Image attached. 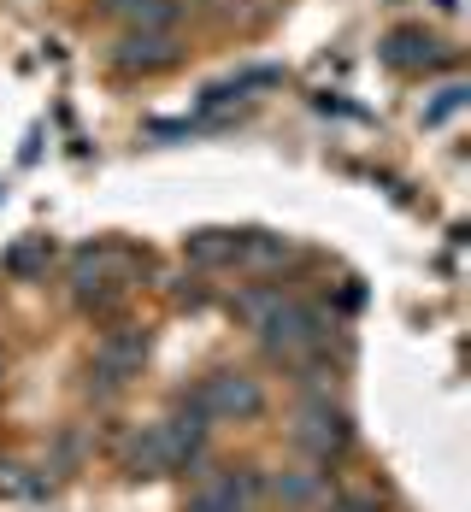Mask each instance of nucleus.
Instances as JSON below:
<instances>
[{
    "label": "nucleus",
    "mask_w": 471,
    "mask_h": 512,
    "mask_svg": "<svg viewBox=\"0 0 471 512\" xmlns=\"http://www.w3.org/2000/svg\"><path fill=\"white\" fill-rule=\"evenodd\" d=\"M260 336H265L271 354L295 359V354H307V348L324 342V318H318L313 307H301V301H277V307L260 318Z\"/></svg>",
    "instance_id": "f257e3e1"
},
{
    "label": "nucleus",
    "mask_w": 471,
    "mask_h": 512,
    "mask_svg": "<svg viewBox=\"0 0 471 512\" xmlns=\"http://www.w3.org/2000/svg\"><path fill=\"white\" fill-rule=\"evenodd\" d=\"M195 401H201L207 418H254V412L265 407L260 383H254V377H242V371H212L207 383L195 389Z\"/></svg>",
    "instance_id": "f03ea898"
},
{
    "label": "nucleus",
    "mask_w": 471,
    "mask_h": 512,
    "mask_svg": "<svg viewBox=\"0 0 471 512\" xmlns=\"http://www.w3.org/2000/svg\"><path fill=\"white\" fill-rule=\"evenodd\" d=\"M118 271H124V254H112V248H89V254H77V265H71V295H77L83 307H112V295H118Z\"/></svg>",
    "instance_id": "7ed1b4c3"
},
{
    "label": "nucleus",
    "mask_w": 471,
    "mask_h": 512,
    "mask_svg": "<svg viewBox=\"0 0 471 512\" xmlns=\"http://www.w3.org/2000/svg\"><path fill=\"white\" fill-rule=\"evenodd\" d=\"M289 436H295L301 454H313V460H336V454L348 448V418H342L336 407H307Z\"/></svg>",
    "instance_id": "20e7f679"
},
{
    "label": "nucleus",
    "mask_w": 471,
    "mask_h": 512,
    "mask_svg": "<svg viewBox=\"0 0 471 512\" xmlns=\"http://www.w3.org/2000/svg\"><path fill=\"white\" fill-rule=\"evenodd\" d=\"M142 354H148V336L142 330H118L95 348V377L101 383H124L130 371H142Z\"/></svg>",
    "instance_id": "39448f33"
},
{
    "label": "nucleus",
    "mask_w": 471,
    "mask_h": 512,
    "mask_svg": "<svg viewBox=\"0 0 471 512\" xmlns=\"http://www.w3.org/2000/svg\"><path fill=\"white\" fill-rule=\"evenodd\" d=\"M177 59V42L165 36V30H130L118 53H112V65L118 71H159V65H171Z\"/></svg>",
    "instance_id": "423d86ee"
},
{
    "label": "nucleus",
    "mask_w": 471,
    "mask_h": 512,
    "mask_svg": "<svg viewBox=\"0 0 471 512\" xmlns=\"http://www.w3.org/2000/svg\"><path fill=\"white\" fill-rule=\"evenodd\" d=\"M189 512H254V501L242 495V477H236V471H218V477H207V483L195 489Z\"/></svg>",
    "instance_id": "0eeeda50"
},
{
    "label": "nucleus",
    "mask_w": 471,
    "mask_h": 512,
    "mask_svg": "<svg viewBox=\"0 0 471 512\" xmlns=\"http://www.w3.org/2000/svg\"><path fill=\"white\" fill-rule=\"evenodd\" d=\"M242 242H248L242 230H195L189 236V259L195 265H236L242 259Z\"/></svg>",
    "instance_id": "6e6552de"
},
{
    "label": "nucleus",
    "mask_w": 471,
    "mask_h": 512,
    "mask_svg": "<svg viewBox=\"0 0 471 512\" xmlns=\"http://www.w3.org/2000/svg\"><path fill=\"white\" fill-rule=\"evenodd\" d=\"M171 471V454H165V436L154 430H142L136 442H130V477H165Z\"/></svg>",
    "instance_id": "1a4fd4ad"
},
{
    "label": "nucleus",
    "mask_w": 471,
    "mask_h": 512,
    "mask_svg": "<svg viewBox=\"0 0 471 512\" xmlns=\"http://www.w3.org/2000/svg\"><path fill=\"white\" fill-rule=\"evenodd\" d=\"M271 495L283 507H313L318 495H324V483H318V471H277L271 477Z\"/></svg>",
    "instance_id": "9d476101"
},
{
    "label": "nucleus",
    "mask_w": 471,
    "mask_h": 512,
    "mask_svg": "<svg viewBox=\"0 0 471 512\" xmlns=\"http://www.w3.org/2000/svg\"><path fill=\"white\" fill-rule=\"evenodd\" d=\"M430 48H436V42H430L424 30H395L389 48H383V59H389V65H430V59H436Z\"/></svg>",
    "instance_id": "9b49d317"
},
{
    "label": "nucleus",
    "mask_w": 471,
    "mask_h": 512,
    "mask_svg": "<svg viewBox=\"0 0 471 512\" xmlns=\"http://www.w3.org/2000/svg\"><path fill=\"white\" fill-rule=\"evenodd\" d=\"M48 259H53V242L48 236H30V242L6 248V271H12V277H30V271H42Z\"/></svg>",
    "instance_id": "f8f14e48"
},
{
    "label": "nucleus",
    "mask_w": 471,
    "mask_h": 512,
    "mask_svg": "<svg viewBox=\"0 0 471 512\" xmlns=\"http://www.w3.org/2000/svg\"><path fill=\"white\" fill-rule=\"evenodd\" d=\"M330 512H383V495L360 483V489H342V495H336V507H330Z\"/></svg>",
    "instance_id": "ddd939ff"
},
{
    "label": "nucleus",
    "mask_w": 471,
    "mask_h": 512,
    "mask_svg": "<svg viewBox=\"0 0 471 512\" xmlns=\"http://www.w3.org/2000/svg\"><path fill=\"white\" fill-rule=\"evenodd\" d=\"M277 301H283L277 289H254V295H242V301H236V312H242V318H248L254 330H260V318H265L271 307H277Z\"/></svg>",
    "instance_id": "4468645a"
},
{
    "label": "nucleus",
    "mask_w": 471,
    "mask_h": 512,
    "mask_svg": "<svg viewBox=\"0 0 471 512\" xmlns=\"http://www.w3.org/2000/svg\"><path fill=\"white\" fill-rule=\"evenodd\" d=\"M466 101V89H442V101L430 106V112H424V118H430V124H442V118H448V112H454V106Z\"/></svg>",
    "instance_id": "2eb2a0df"
}]
</instances>
